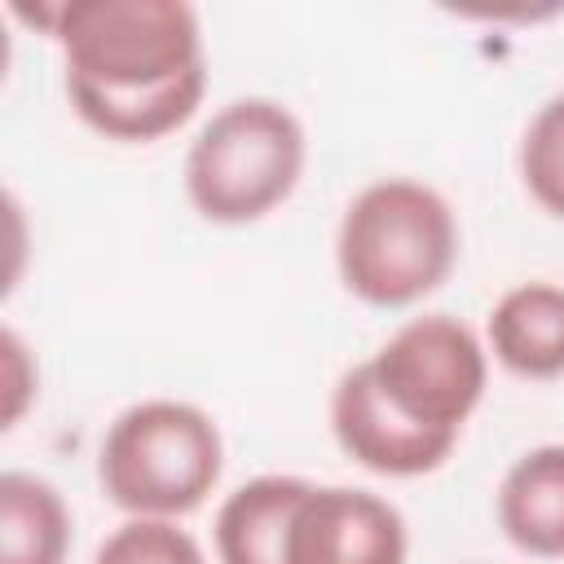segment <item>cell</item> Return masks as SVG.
<instances>
[{
    "label": "cell",
    "mask_w": 564,
    "mask_h": 564,
    "mask_svg": "<svg viewBox=\"0 0 564 564\" xmlns=\"http://www.w3.org/2000/svg\"><path fill=\"white\" fill-rule=\"evenodd\" d=\"M66 57L75 115L110 141H159L203 101L198 13L181 0H70L35 13Z\"/></svg>",
    "instance_id": "6da1fadb"
},
{
    "label": "cell",
    "mask_w": 564,
    "mask_h": 564,
    "mask_svg": "<svg viewBox=\"0 0 564 564\" xmlns=\"http://www.w3.org/2000/svg\"><path fill=\"white\" fill-rule=\"evenodd\" d=\"M335 260L361 304L405 308L449 278L458 260L454 212L432 185L405 176L375 181L344 207Z\"/></svg>",
    "instance_id": "7a4b0ae2"
},
{
    "label": "cell",
    "mask_w": 564,
    "mask_h": 564,
    "mask_svg": "<svg viewBox=\"0 0 564 564\" xmlns=\"http://www.w3.org/2000/svg\"><path fill=\"white\" fill-rule=\"evenodd\" d=\"M225 467V445L212 423L189 401H141L128 405L101 436L97 480L101 494L150 520H172L216 489Z\"/></svg>",
    "instance_id": "3957f363"
},
{
    "label": "cell",
    "mask_w": 564,
    "mask_h": 564,
    "mask_svg": "<svg viewBox=\"0 0 564 564\" xmlns=\"http://www.w3.org/2000/svg\"><path fill=\"white\" fill-rule=\"evenodd\" d=\"M304 172L300 119L269 101L242 97L216 110L185 154V194L216 225H247L291 198Z\"/></svg>",
    "instance_id": "277c9868"
},
{
    "label": "cell",
    "mask_w": 564,
    "mask_h": 564,
    "mask_svg": "<svg viewBox=\"0 0 564 564\" xmlns=\"http://www.w3.org/2000/svg\"><path fill=\"white\" fill-rule=\"evenodd\" d=\"M375 392L414 427L454 436L485 397L489 361L471 326L449 313H427L405 322L370 361Z\"/></svg>",
    "instance_id": "5b68a950"
},
{
    "label": "cell",
    "mask_w": 564,
    "mask_h": 564,
    "mask_svg": "<svg viewBox=\"0 0 564 564\" xmlns=\"http://www.w3.org/2000/svg\"><path fill=\"white\" fill-rule=\"evenodd\" d=\"M286 564H405V520L370 489L308 485L291 516Z\"/></svg>",
    "instance_id": "8992f818"
},
{
    "label": "cell",
    "mask_w": 564,
    "mask_h": 564,
    "mask_svg": "<svg viewBox=\"0 0 564 564\" xmlns=\"http://www.w3.org/2000/svg\"><path fill=\"white\" fill-rule=\"evenodd\" d=\"M330 427H335V441L339 449L361 463L366 471H379V476H423V471H436L449 454H454V436H436V432H423L414 423H405L370 383V370L366 361L352 366L335 397H330Z\"/></svg>",
    "instance_id": "52a82bcc"
},
{
    "label": "cell",
    "mask_w": 564,
    "mask_h": 564,
    "mask_svg": "<svg viewBox=\"0 0 564 564\" xmlns=\"http://www.w3.org/2000/svg\"><path fill=\"white\" fill-rule=\"evenodd\" d=\"M489 348L498 366L520 379L564 375V286L524 282L511 286L489 313Z\"/></svg>",
    "instance_id": "ba28073f"
},
{
    "label": "cell",
    "mask_w": 564,
    "mask_h": 564,
    "mask_svg": "<svg viewBox=\"0 0 564 564\" xmlns=\"http://www.w3.org/2000/svg\"><path fill=\"white\" fill-rule=\"evenodd\" d=\"M498 524L524 555H564V445H538L507 467L498 485Z\"/></svg>",
    "instance_id": "9c48e42d"
},
{
    "label": "cell",
    "mask_w": 564,
    "mask_h": 564,
    "mask_svg": "<svg viewBox=\"0 0 564 564\" xmlns=\"http://www.w3.org/2000/svg\"><path fill=\"white\" fill-rule=\"evenodd\" d=\"M308 480L300 476H256L238 485L216 511V555L220 564H286V533Z\"/></svg>",
    "instance_id": "30bf717a"
},
{
    "label": "cell",
    "mask_w": 564,
    "mask_h": 564,
    "mask_svg": "<svg viewBox=\"0 0 564 564\" xmlns=\"http://www.w3.org/2000/svg\"><path fill=\"white\" fill-rule=\"evenodd\" d=\"M70 516L62 494L26 471L0 476V564H62Z\"/></svg>",
    "instance_id": "8fae6325"
},
{
    "label": "cell",
    "mask_w": 564,
    "mask_h": 564,
    "mask_svg": "<svg viewBox=\"0 0 564 564\" xmlns=\"http://www.w3.org/2000/svg\"><path fill=\"white\" fill-rule=\"evenodd\" d=\"M520 176L529 194L564 220V93L551 97L524 128L520 141Z\"/></svg>",
    "instance_id": "7c38bea8"
},
{
    "label": "cell",
    "mask_w": 564,
    "mask_h": 564,
    "mask_svg": "<svg viewBox=\"0 0 564 564\" xmlns=\"http://www.w3.org/2000/svg\"><path fill=\"white\" fill-rule=\"evenodd\" d=\"M93 564H207L203 546L172 520L137 516L119 524L93 555Z\"/></svg>",
    "instance_id": "4fadbf2b"
}]
</instances>
